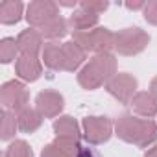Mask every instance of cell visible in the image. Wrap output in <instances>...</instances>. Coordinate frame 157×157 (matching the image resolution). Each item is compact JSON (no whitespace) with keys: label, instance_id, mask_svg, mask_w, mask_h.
Masks as SVG:
<instances>
[{"label":"cell","instance_id":"7a4b0ae2","mask_svg":"<svg viewBox=\"0 0 157 157\" xmlns=\"http://www.w3.org/2000/svg\"><path fill=\"white\" fill-rule=\"evenodd\" d=\"M117 74L115 54H94L78 72V83L85 91H96Z\"/></svg>","mask_w":157,"mask_h":157},{"label":"cell","instance_id":"d6986e66","mask_svg":"<svg viewBox=\"0 0 157 157\" xmlns=\"http://www.w3.org/2000/svg\"><path fill=\"white\" fill-rule=\"evenodd\" d=\"M44 117L41 115V111L37 107H26L22 111L17 113V122H19V129L24 133H33L43 126Z\"/></svg>","mask_w":157,"mask_h":157},{"label":"cell","instance_id":"277c9868","mask_svg":"<svg viewBox=\"0 0 157 157\" xmlns=\"http://www.w3.org/2000/svg\"><path fill=\"white\" fill-rule=\"evenodd\" d=\"M82 131H83V139L89 144H104L107 142L113 133H115V124L111 122V118L107 117H100V115H91L85 117L82 122Z\"/></svg>","mask_w":157,"mask_h":157},{"label":"cell","instance_id":"9c48e42d","mask_svg":"<svg viewBox=\"0 0 157 157\" xmlns=\"http://www.w3.org/2000/svg\"><path fill=\"white\" fill-rule=\"evenodd\" d=\"M15 74L21 82H37L43 74V59L39 56H19L15 61Z\"/></svg>","mask_w":157,"mask_h":157},{"label":"cell","instance_id":"9a60e30c","mask_svg":"<svg viewBox=\"0 0 157 157\" xmlns=\"http://www.w3.org/2000/svg\"><path fill=\"white\" fill-rule=\"evenodd\" d=\"M54 128V133L56 137L59 139H72V140H80L82 139V129H80V124L76 122V118H72L70 115H61L54 120L52 124Z\"/></svg>","mask_w":157,"mask_h":157},{"label":"cell","instance_id":"52a82bcc","mask_svg":"<svg viewBox=\"0 0 157 157\" xmlns=\"http://www.w3.org/2000/svg\"><path fill=\"white\" fill-rule=\"evenodd\" d=\"M59 15V4L54 0H33L26 6V22L30 24V28L41 30L46 22H50L52 19H56Z\"/></svg>","mask_w":157,"mask_h":157},{"label":"cell","instance_id":"e0dca14e","mask_svg":"<svg viewBox=\"0 0 157 157\" xmlns=\"http://www.w3.org/2000/svg\"><path fill=\"white\" fill-rule=\"evenodd\" d=\"M98 21H100L98 15L89 13L78 6V10H74L72 15L68 17V26L72 32H87V30L98 28Z\"/></svg>","mask_w":157,"mask_h":157},{"label":"cell","instance_id":"cb8c5ba5","mask_svg":"<svg viewBox=\"0 0 157 157\" xmlns=\"http://www.w3.org/2000/svg\"><path fill=\"white\" fill-rule=\"evenodd\" d=\"M80 8L100 17V15L109 8V2H107V0H82V2H80Z\"/></svg>","mask_w":157,"mask_h":157},{"label":"cell","instance_id":"8fae6325","mask_svg":"<svg viewBox=\"0 0 157 157\" xmlns=\"http://www.w3.org/2000/svg\"><path fill=\"white\" fill-rule=\"evenodd\" d=\"M43 35L39 30L35 28H28V30H22L19 35H17V44H19V52L21 56H39L43 52Z\"/></svg>","mask_w":157,"mask_h":157},{"label":"cell","instance_id":"2e32d148","mask_svg":"<svg viewBox=\"0 0 157 157\" xmlns=\"http://www.w3.org/2000/svg\"><path fill=\"white\" fill-rule=\"evenodd\" d=\"M63 54H65V70L67 72H80L85 65L87 52H83L72 39L63 43Z\"/></svg>","mask_w":157,"mask_h":157},{"label":"cell","instance_id":"30bf717a","mask_svg":"<svg viewBox=\"0 0 157 157\" xmlns=\"http://www.w3.org/2000/svg\"><path fill=\"white\" fill-rule=\"evenodd\" d=\"M82 146L80 140H72V139H59L56 137L52 142H48L43 151L41 157H78Z\"/></svg>","mask_w":157,"mask_h":157},{"label":"cell","instance_id":"ac0fdd59","mask_svg":"<svg viewBox=\"0 0 157 157\" xmlns=\"http://www.w3.org/2000/svg\"><path fill=\"white\" fill-rule=\"evenodd\" d=\"M26 15V8L21 0H4L0 2V22L4 26L17 24Z\"/></svg>","mask_w":157,"mask_h":157},{"label":"cell","instance_id":"8992f818","mask_svg":"<svg viewBox=\"0 0 157 157\" xmlns=\"http://www.w3.org/2000/svg\"><path fill=\"white\" fill-rule=\"evenodd\" d=\"M139 82L129 72H117L105 83V91L120 104H131L133 96L139 93Z\"/></svg>","mask_w":157,"mask_h":157},{"label":"cell","instance_id":"484cf974","mask_svg":"<svg viewBox=\"0 0 157 157\" xmlns=\"http://www.w3.org/2000/svg\"><path fill=\"white\" fill-rule=\"evenodd\" d=\"M146 4H148L146 0H128V2H124V8L129 11H139V10H144Z\"/></svg>","mask_w":157,"mask_h":157},{"label":"cell","instance_id":"5bb4252c","mask_svg":"<svg viewBox=\"0 0 157 157\" xmlns=\"http://www.w3.org/2000/svg\"><path fill=\"white\" fill-rule=\"evenodd\" d=\"M43 65L50 70H65V54H63V43H44L41 52Z\"/></svg>","mask_w":157,"mask_h":157},{"label":"cell","instance_id":"ba28073f","mask_svg":"<svg viewBox=\"0 0 157 157\" xmlns=\"http://www.w3.org/2000/svg\"><path fill=\"white\" fill-rule=\"evenodd\" d=\"M35 107L41 111L44 118H57L65 109V98L57 91L44 89L35 96Z\"/></svg>","mask_w":157,"mask_h":157},{"label":"cell","instance_id":"f546056e","mask_svg":"<svg viewBox=\"0 0 157 157\" xmlns=\"http://www.w3.org/2000/svg\"><path fill=\"white\" fill-rule=\"evenodd\" d=\"M78 157H94V155H93V151H91V150L82 148V150H80V153H78Z\"/></svg>","mask_w":157,"mask_h":157},{"label":"cell","instance_id":"ffe728a7","mask_svg":"<svg viewBox=\"0 0 157 157\" xmlns=\"http://www.w3.org/2000/svg\"><path fill=\"white\" fill-rule=\"evenodd\" d=\"M70 26H68V21L63 19L61 15H57L56 19H52L50 22H46L39 32L43 35V39H46L48 43H57L59 39H63L67 33H68Z\"/></svg>","mask_w":157,"mask_h":157},{"label":"cell","instance_id":"4fadbf2b","mask_svg":"<svg viewBox=\"0 0 157 157\" xmlns=\"http://www.w3.org/2000/svg\"><path fill=\"white\" fill-rule=\"evenodd\" d=\"M131 109L140 118H153L157 117V100L151 96L150 91H139L131 100Z\"/></svg>","mask_w":157,"mask_h":157},{"label":"cell","instance_id":"d4e9b609","mask_svg":"<svg viewBox=\"0 0 157 157\" xmlns=\"http://www.w3.org/2000/svg\"><path fill=\"white\" fill-rule=\"evenodd\" d=\"M142 15H144V21L151 26H157V0H150L146 4V8L142 10Z\"/></svg>","mask_w":157,"mask_h":157},{"label":"cell","instance_id":"6da1fadb","mask_svg":"<svg viewBox=\"0 0 157 157\" xmlns=\"http://www.w3.org/2000/svg\"><path fill=\"white\" fill-rule=\"evenodd\" d=\"M115 135L128 144L148 150L157 144V122L126 113L115 120Z\"/></svg>","mask_w":157,"mask_h":157},{"label":"cell","instance_id":"603a6c76","mask_svg":"<svg viewBox=\"0 0 157 157\" xmlns=\"http://www.w3.org/2000/svg\"><path fill=\"white\" fill-rule=\"evenodd\" d=\"M4 157H33V150L32 146L22 140V139H15L4 151Z\"/></svg>","mask_w":157,"mask_h":157},{"label":"cell","instance_id":"7402d4cb","mask_svg":"<svg viewBox=\"0 0 157 157\" xmlns=\"http://www.w3.org/2000/svg\"><path fill=\"white\" fill-rule=\"evenodd\" d=\"M19 56H21V52H19V44H17L15 37H4L0 41V61L4 65L17 61Z\"/></svg>","mask_w":157,"mask_h":157},{"label":"cell","instance_id":"44dd1931","mask_svg":"<svg viewBox=\"0 0 157 157\" xmlns=\"http://www.w3.org/2000/svg\"><path fill=\"white\" fill-rule=\"evenodd\" d=\"M2 122H0V139L2 140H11L15 139V133L19 131V122H17V113L2 109L0 113Z\"/></svg>","mask_w":157,"mask_h":157},{"label":"cell","instance_id":"f1b7e54d","mask_svg":"<svg viewBox=\"0 0 157 157\" xmlns=\"http://www.w3.org/2000/svg\"><path fill=\"white\" fill-rule=\"evenodd\" d=\"M144 157H157V144L150 146V148L144 151Z\"/></svg>","mask_w":157,"mask_h":157},{"label":"cell","instance_id":"5b68a950","mask_svg":"<svg viewBox=\"0 0 157 157\" xmlns=\"http://www.w3.org/2000/svg\"><path fill=\"white\" fill-rule=\"evenodd\" d=\"M0 102L4 109L19 113L30 105V93L21 80H10L0 87Z\"/></svg>","mask_w":157,"mask_h":157},{"label":"cell","instance_id":"7c38bea8","mask_svg":"<svg viewBox=\"0 0 157 157\" xmlns=\"http://www.w3.org/2000/svg\"><path fill=\"white\" fill-rule=\"evenodd\" d=\"M117 33L105 26L91 30V52L93 54H113Z\"/></svg>","mask_w":157,"mask_h":157},{"label":"cell","instance_id":"4316f807","mask_svg":"<svg viewBox=\"0 0 157 157\" xmlns=\"http://www.w3.org/2000/svg\"><path fill=\"white\" fill-rule=\"evenodd\" d=\"M59 8H72V10H78L80 2H76V0H59Z\"/></svg>","mask_w":157,"mask_h":157},{"label":"cell","instance_id":"3957f363","mask_svg":"<svg viewBox=\"0 0 157 157\" xmlns=\"http://www.w3.org/2000/svg\"><path fill=\"white\" fill-rule=\"evenodd\" d=\"M150 44V35L139 26H129L120 32H117V41H115V50L120 56H137L146 50Z\"/></svg>","mask_w":157,"mask_h":157},{"label":"cell","instance_id":"83f0119b","mask_svg":"<svg viewBox=\"0 0 157 157\" xmlns=\"http://www.w3.org/2000/svg\"><path fill=\"white\" fill-rule=\"evenodd\" d=\"M150 93H151V96L157 100V76H155L153 80L150 82Z\"/></svg>","mask_w":157,"mask_h":157}]
</instances>
